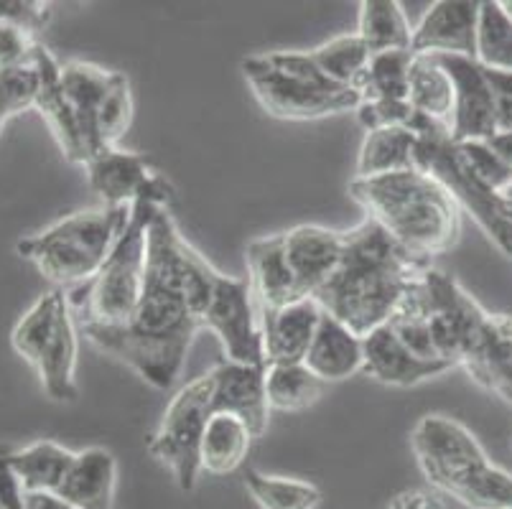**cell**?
Masks as SVG:
<instances>
[{"mask_svg":"<svg viewBox=\"0 0 512 509\" xmlns=\"http://www.w3.org/2000/svg\"><path fill=\"white\" fill-rule=\"evenodd\" d=\"M411 62L413 51H385L370 56L365 74L355 84L360 100H408Z\"/></svg>","mask_w":512,"mask_h":509,"instance_id":"cell-34","label":"cell"},{"mask_svg":"<svg viewBox=\"0 0 512 509\" xmlns=\"http://www.w3.org/2000/svg\"><path fill=\"white\" fill-rule=\"evenodd\" d=\"M79 324L64 288H51L34 301L11 334L13 349L34 367L41 387L54 403L79 398Z\"/></svg>","mask_w":512,"mask_h":509,"instance_id":"cell-9","label":"cell"},{"mask_svg":"<svg viewBox=\"0 0 512 509\" xmlns=\"http://www.w3.org/2000/svg\"><path fill=\"white\" fill-rule=\"evenodd\" d=\"M355 34L375 56L385 51H411L413 26L398 0H362Z\"/></svg>","mask_w":512,"mask_h":509,"instance_id":"cell-30","label":"cell"},{"mask_svg":"<svg viewBox=\"0 0 512 509\" xmlns=\"http://www.w3.org/2000/svg\"><path fill=\"white\" fill-rule=\"evenodd\" d=\"M304 364L324 385L349 380L365 367V336L324 311Z\"/></svg>","mask_w":512,"mask_h":509,"instance_id":"cell-22","label":"cell"},{"mask_svg":"<svg viewBox=\"0 0 512 509\" xmlns=\"http://www.w3.org/2000/svg\"><path fill=\"white\" fill-rule=\"evenodd\" d=\"M454 151L467 168L472 179L487 186L492 191H505L512 184V168L497 156L487 140H467V143H454Z\"/></svg>","mask_w":512,"mask_h":509,"instance_id":"cell-39","label":"cell"},{"mask_svg":"<svg viewBox=\"0 0 512 509\" xmlns=\"http://www.w3.org/2000/svg\"><path fill=\"white\" fill-rule=\"evenodd\" d=\"M214 273L217 268L186 242L169 209H158L148 227L146 286L128 326L153 339L194 342L202 331Z\"/></svg>","mask_w":512,"mask_h":509,"instance_id":"cell-2","label":"cell"},{"mask_svg":"<svg viewBox=\"0 0 512 509\" xmlns=\"http://www.w3.org/2000/svg\"><path fill=\"white\" fill-rule=\"evenodd\" d=\"M245 489L260 509H316L321 504V492L314 484L263 474L253 466L245 471Z\"/></svg>","mask_w":512,"mask_h":509,"instance_id":"cell-35","label":"cell"},{"mask_svg":"<svg viewBox=\"0 0 512 509\" xmlns=\"http://www.w3.org/2000/svg\"><path fill=\"white\" fill-rule=\"evenodd\" d=\"M242 77L271 118L288 123L355 112L360 95L321 74L309 51H268L242 62Z\"/></svg>","mask_w":512,"mask_h":509,"instance_id":"cell-6","label":"cell"},{"mask_svg":"<svg viewBox=\"0 0 512 509\" xmlns=\"http://www.w3.org/2000/svg\"><path fill=\"white\" fill-rule=\"evenodd\" d=\"M479 0H439L413 26L416 56H467L474 59Z\"/></svg>","mask_w":512,"mask_h":509,"instance_id":"cell-16","label":"cell"},{"mask_svg":"<svg viewBox=\"0 0 512 509\" xmlns=\"http://www.w3.org/2000/svg\"><path fill=\"white\" fill-rule=\"evenodd\" d=\"M85 171L87 184L102 207H133L143 196L166 209L174 202L176 191L171 181L156 174L151 163L133 151L107 148L87 163Z\"/></svg>","mask_w":512,"mask_h":509,"instance_id":"cell-14","label":"cell"},{"mask_svg":"<svg viewBox=\"0 0 512 509\" xmlns=\"http://www.w3.org/2000/svg\"><path fill=\"white\" fill-rule=\"evenodd\" d=\"M3 125H6V118H3V115H0V130H3Z\"/></svg>","mask_w":512,"mask_h":509,"instance_id":"cell-48","label":"cell"},{"mask_svg":"<svg viewBox=\"0 0 512 509\" xmlns=\"http://www.w3.org/2000/svg\"><path fill=\"white\" fill-rule=\"evenodd\" d=\"M255 293L248 278L214 273L212 296L202 316V329L212 331L222 344L225 359L265 367L263 331L255 314Z\"/></svg>","mask_w":512,"mask_h":509,"instance_id":"cell-13","label":"cell"},{"mask_svg":"<svg viewBox=\"0 0 512 509\" xmlns=\"http://www.w3.org/2000/svg\"><path fill=\"white\" fill-rule=\"evenodd\" d=\"M408 102L423 118L449 128L454 115V84L436 56L413 54L408 74Z\"/></svg>","mask_w":512,"mask_h":509,"instance_id":"cell-31","label":"cell"},{"mask_svg":"<svg viewBox=\"0 0 512 509\" xmlns=\"http://www.w3.org/2000/svg\"><path fill=\"white\" fill-rule=\"evenodd\" d=\"M133 123V95H130V82L123 72L113 69V82L107 90L105 102L100 107V118H97V140L100 148H118L123 135L128 133Z\"/></svg>","mask_w":512,"mask_h":509,"instance_id":"cell-37","label":"cell"},{"mask_svg":"<svg viewBox=\"0 0 512 509\" xmlns=\"http://www.w3.org/2000/svg\"><path fill=\"white\" fill-rule=\"evenodd\" d=\"M431 268V260L413 255L365 217L344 232L342 263L314 298L329 316L367 336L393 319L403 298Z\"/></svg>","mask_w":512,"mask_h":509,"instance_id":"cell-1","label":"cell"},{"mask_svg":"<svg viewBox=\"0 0 512 509\" xmlns=\"http://www.w3.org/2000/svg\"><path fill=\"white\" fill-rule=\"evenodd\" d=\"M324 308L316 298H301L281 308H263L260 331H263L265 364L304 362Z\"/></svg>","mask_w":512,"mask_h":509,"instance_id":"cell-19","label":"cell"},{"mask_svg":"<svg viewBox=\"0 0 512 509\" xmlns=\"http://www.w3.org/2000/svg\"><path fill=\"white\" fill-rule=\"evenodd\" d=\"M385 509H446V504L436 492H428V489H406V492L395 494Z\"/></svg>","mask_w":512,"mask_h":509,"instance_id":"cell-42","label":"cell"},{"mask_svg":"<svg viewBox=\"0 0 512 509\" xmlns=\"http://www.w3.org/2000/svg\"><path fill=\"white\" fill-rule=\"evenodd\" d=\"M411 448L436 492L469 509H512V474L487 459L464 423L441 413L423 415L411 433Z\"/></svg>","mask_w":512,"mask_h":509,"instance_id":"cell-4","label":"cell"},{"mask_svg":"<svg viewBox=\"0 0 512 509\" xmlns=\"http://www.w3.org/2000/svg\"><path fill=\"white\" fill-rule=\"evenodd\" d=\"M31 31L16 26V23L0 21V67H16V64L29 62L34 51Z\"/></svg>","mask_w":512,"mask_h":509,"instance_id":"cell-40","label":"cell"},{"mask_svg":"<svg viewBox=\"0 0 512 509\" xmlns=\"http://www.w3.org/2000/svg\"><path fill=\"white\" fill-rule=\"evenodd\" d=\"M212 413L240 418L253 438L268 428V395H265V367L222 359L212 372Z\"/></svg>","mask_w":512,"mask_h":509,"instance_id":"cell-17","label":"cell"},{"mask_svg":"<svg viewBox=\"0 0 512 509\" xmlns=\"http://www.w3.org/2000/svg\"><path fill=\"white\" fill-rule=\"evenodd\" d=\"M110 82H113V69H102L87 62L64 64L59 74L62 95L77 120L79 133L85 138L92 158L102 153L100 140H97V118H100V107L110 90Z\"/></svg>","mask_w":512,"mask_h":509,"instance_id":"cell-25","label":"cell"},{"mask_svg":"<svg viewBox=\"0 0 512 509\" xmlns=\"http://www.w3.org/2000/svg\"><path fill=\"white\" fill-rule=\"evenodd\" d=\"M500 3H502V8H505L507 16L512 18V0H500Z\"/></svg>","mask_w":512,"mask_h":509,"instance_id":"cell-46","label":"cell"},{"mask_svg":"<svg viewBox=\"0 0 512 509\" xmlns=\"http://www.w3.org/2000/svg\"><path fill=\"white\" fill-rule=\"evenodd\" d=\"M283 245L299 293L314 298L342 263L344 232L321 224H299L283 232Z\"/></svg>","mask_w":512,"mask_h":509,"instance_id":"cell-18","label":"cell"},{"mask_svg":"<svg viewBox=\"0 0 512 509\" xmlns=\"http://www.w3.org/2000/svg\"><path fill=\"white\" fill-rule=\"evenodd\" d=\"M118 489V461L107 448L92 446L74 454V464L59 487V497L77 509H113Z\"/></svg>","mask_w":512,"mask_h":509,"instance_id":"cell-26","label":"cell"},{"mask_svg":"<svg viewBox=\"0 0 512 509\" xmlns=\"http://www.w3.org/2000/svg\"><path fill=\"white\" fill-rule=\"evenodd\" d=\"M250 443H253V433L240 418L212 413L202 438V451H199L202 474L227 476L237 471L248 459Z\"/></svg>","mask_w":512,"mask_h":509,"instance_id":"cell-28","label":"cell"},{"mask_svg":"<svg viewBox=\"0 0 512 509\" xmlns=\"http://www.w3.org/2000/svg\"><path fill=\"white\" fill-rule=\"evenodd\" d=\"M41 92V69L34 62L31 51L29 62L16 67H0V115L13 118L18 112L36 107Z\"/></svg>","mask_w":512,"mask_h":509,"instance_id":"cell-38","label":"cell"},{"mask_svg":"<svg viewBox=\"0 0 512 509\" xmlns=\"http://www.w3.org/2000/svg\"><path fill=\"white\" fill-rule=\"evenodd\" d=\"M324 387L327 385L304 362L265 364V395L271 410L301 413L319 403Z\"/></svg>","mask_w":512,"mask_h":509,"instance_id":"cell-32","label":"cell"},{"mask_svg":"<svg viewBox=\"0 0 512 509\" xmlns=\"http://www.w3.org/2000/svg\"><path fill=\"white\" fill-rule=\"evenodd\" d=\"M418 135L408 128H383L365 135L357 156L355 179H377V176L400 174L416 168Z\"/></svg>","mask_w":512,"mask_h":509,"instance_id":"cell-29","label":"cell"},{"mask_svg":"<svg viewBox=\"0 0 512 509\" xmlns=\"http://www.w3.org/2000/svg\"><path fill=\"white\" fill-rule=\"evenodd\" d=\"M212 418V375L186 382L174 392L148 438V454L174 474L181 492H194L202 474L199 451L207 423Z\"/></svg>","mask_w":512,"mask_h":509,"instance_id":"cell-11","label":"cell"},{"mask_svg":"<svg viewBox=\"0 0 512 509\" xmlns=\"http://www.w3.org/2000/svg\"><path fill=\"white\" fill-rule=\"evenodd\" d=\"M349 196L395 242L426 260L454 250L462 237V209L421 168L377 179H352Z\"/></svg>","mask_w":512,"mask_h":509,"instance_id":"cell-3","label":"cell"},{"mask_svg":"<svg viewBox=\"0 0 512 509\" xmlns=\"http://www.w3.org/2000/svg\"><path fill=\"white\" fill-rule=\"evenodd\" d=\"M484 72L490 79L492 100H495L497 133H507L512 130V72H490V69H484Z\"/></svg>","mask_w":512,"mask_h":509,"instance_id":"cell-41","label":"cell"},{"mask_svg":"<svg viewBox=\"0 0 512 509\" xmlns=\"http://www.w3.org/2000/svg\"><path fill=\"white\" fill-rule=\"evenodd\" d=\"M0 509H26L21 484L6 464V451H0Z\"/></svg>","mask_w":512,"mask_h":509,"instance_id":"cell-43","label":"cell"},{"mask_svg":"<svg viewBox=\"0 0 512 509\" xmlns=\"http://www.w3.org/2000/svg\"><path fill=\"white\" fill-rule=\"evenodd\" d=\"M309 54L324 77L342 84V87H352V90H355V84L365 74L372 56L357 34L334 36V39L324 41L321 46L311 49Z\"/></svg>","mask_w":512,"mask_h":509,"instance_id":"cell-36","label":"cell"},{"mask_svg":"<svg viewBox=\"0 0 512 509\" xmlns=\"http://www.w3.org/2000/svg\"><path fill=\"white\" fill-rule=\"evenodd\" d=\"M454 84V115H451L449 138L454 143L467 140H490L497 133L495 100L487 72L477 59L467 56H436Z\"/></svg>","mask_w":512,"mask_h":509,"instance_id":"cell-15","label":"cell"},{"mask_svg":"<svg viewBox=\"0 0 512 509\" xmlns=\"http://www.w3.org/2000/svg\"><path fill=\"white\" fill-rule=\"evenodd\" d=\"M245 263H248L250 286L263 308H281L304 298L288 265L283 232L250 240L245 250Z\"/></svg>","mask_w":512,"mask_h":509,"instance_id":"cell-24","label":"cell"},{"mask_svg":"<svg viewBox=\"0 0 512 509\" xmlns=\"http://www.w3.org/2000/svg\"><path fill=\"white\" fill-rule=\"evenodd\" d=\"M158 209L166 207L148 196L133 204L128 227L100 273L69 298L77 306V324H128L133 319L146 286L148 227Z\"/></svg>","mask_w":512,"mask_h":509,"instance_id":"cell-8","label":"cell"},{"mask_svg":"<svg viewBox=\"0 0 512 509\" xmlns=\"http://www.w3.org/2000/svg\"><path fill=\"white\" fill-rule=\"evenodd\" d=\"M502 196H505L507 202H510V204H512V184H510V186H507V189H505V191H502Z\"/></svg>","mask_w":512,"mask_h":509,"instance_id":"cell-47","label":"cell"},{"mask_svg":"<svg viewBox=\"0 0 512 509\" xmlns=\"http://www.w3.org/2000/svg\"><path fill=\"white\" fill-rule=\"evenodd\" d=\"M451 370L454 367H449V364L428 362V359L413 354L388 324L365 336V367H362V372L380 385L416 387Z\"/></svg>","mask_w":512,"mask_h":509,"instance_id":"cell-21","label":"cell"},{"mask_svg":"<svg viewBox=\"0 0 512 509\" xmlns=\"http://www.w3.org/2000/svg\"><path fill=\"white\" fill-rule=\"evenodd\" d=\"M416 168L434 176L459 204V209L467 212L479 224V230L490 237L492 245L512 260V204L500 191L487 189L477 179H472V174L456 156L449 128H439L418 138Z\"/></svg>","mask_w":512,"mask_h":509,"instance_id":"cell-10","label":"cell"},{"mask_svg":"<svg viewBox=\"0 0 512 509\" xmlns=\"http://www.w3.org/2000/svg\"><path fill=\"white\" fill-rule=\"evenodd\" d=\"M26 509H77L57 492H23Z\"/></svg>","mask_w":512,"mask_h":509,"instance_id":"cell-44","label":"cell"},{"mask_svg":"<svg viewBox=\"0 0 512 509\" xmlns=\"http://www.w3.org/2000/svg\"><path fill=\"white\" fill-rule=\"evenodd\" d=\"M133 207H100L74 212L44 232L18 242V255L36 265L57 288L85 286L100 273L105 260L130 222Z\"/></svg>","mask_w":512,"mask_h":509,"instance_id":"cell-7","label":"cell"},{"mask_svg":"<svg viewBox=\"0 0 512 509\" xmlns=\"http://www.w3.org/2000/svg\"><path fill=\"white\" fill-rule=\"evenodd\" d=\"M472 382L512 405V314H490L459 364Z\"/></svg>","mask_w":512,"mask_h":509,"instance_id":"cell-20","label":"cell"},{"mask_svg":"<svg viewBox=\"0 0 512 509\" xmlns=\"http://www.w3.org/2000/svg\"><path fill=\"white\" fill-rule=\"evenodd\" d=\"M34 62L41 69V92L39 100H36V110L44 115V120L49 123L51 133L57 138L59 148H62L64 158L69 163H77V166H87L92 161V153L87 148L85 138L79 133V125L74 120L72 110H69L67 100L62 95V87H59V74H62V64L49 54V49L36 44L34 46Z\"/></svg>","mask_w":512,"mask_h":509,"instance_id":"cell-23","label":"cell"},{"mask_svg":"<svg viewBox=\"0 0 512 509\" xmlns=\"http://www.w3.org/2000/svg\"><path fill=\"white\" fill-rule=\"evenodd\" d=\"M79 334L105 357L125 364L153 390H171L184 372L194 342L189 339H153L128 324H79Z\"/></svg>","mask_w":512,"mask_h":509,"instance_id":"cell-12","label":"cell"},{"mask_svg":"<svg viewBox=\"0 0 512 509\" xmlns=\"http://www.w3.org/2000/svg\"><path fill=\"white\" fill-rule=\"evenodd\" d=\"M6 464L23 492H59L74 464V451L54 441H36L6 451Z\"/></svg>","mask_w":512,"mask_h":509,"instance_id":"cell-27","label":"cell"},{"mask_svg":"<svg viewBox=\"0 0 512 509\" xmlns=\"http://www.w3.org/2000/svg\"><path fill=\"white\" fill-rule=\"evenodd\" d=\"M487 316L490 311L454 275L431 268L403 298L388 326L421 359L459 367Z\"/></svg>","mask_w":512,"mask_h":509,"instance_id":"cell-5","label":"cell"},{"mask_svg":"<svg viewBox=\"0 0 512 509\" xmlns=\"http://www.w3.org/2000/svg\"><path fill=\"white\" fill-rule=\"evenodd\" d=\"M487 143H490L492 151L512 168V130H507V133H495Z\"/></svg>","mask_w":512,"mask_h":509,"instance_id":"cell-45","label":"cell"},{"mask_svg":"<svg viewBox=\"0 0 512 509\" xmlns=\"http://www.w3.org/2000/svg\"><path fill=\"white\" fill-rule=\"evenodd\" d=\"M474 59L490 72H512V18L500 0H479Z\"/></svg>","mask_w":512,"mask_h":509,"instance_id":"cell-33","label":"cell"}]
</instances>
